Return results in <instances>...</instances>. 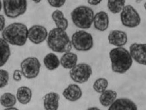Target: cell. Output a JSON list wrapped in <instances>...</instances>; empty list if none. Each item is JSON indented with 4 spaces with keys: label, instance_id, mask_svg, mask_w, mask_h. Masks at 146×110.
<instances>
[{
    "label": "cell",
    "instance_id": "obj_26",
    "mask_svg": "<svg viewBox=\"0 0 146 110\" xmlns=\"http://www.w3.org/2000/svg\"><path fill=\"white\" fill-rule=\"evenodd\" d=\"M9 74L7 70L0 69V88L6 87L9 82Z\"/></svg>",
    "mask_w": 146,
    "mask_h": 110
},
{
    "label": "cell",
    "instance_id": "obj_7",
    "mask_svg": "<svg viewBox=\"0 0 146 110\" xmlns=\"http://www.w3.org/2000/svg\"><path fill=\"white\" fill-rule=\"evenodd\" d=\"M40 66L39 60L35 57L25 58L20 64L22 75L27 79L36 78L39 73Z\"/></svg>",
    "mask_w": 146,
    "mask_h": 110
},
{
    "label": "cell",
    "instance_id": "obj_18",
    "mask_svg": "<svg viewBox=\"0 0 146 110\" xmlns=\"http://www.w3.org/2000/svg\"><path fill=\"white\" fill-rule=\"evenodd\" d=\"M17 100L22 104H28L32 98V91L27 86H21L17 89L16 93Z\"/></svg>",
    "mask_w": 146,
    "mask_h": 110
},
{
    "label": "cell",
    "instance_id": "obj_15",
    "mask_svg": "<svg viewBox=\"0 0 146 110\" xmlns=\"http://www.w3.org/2000/svg\"><path fill=\"white\" fill-rule=\"evenodd\" d=\"M62 94L67 100L76 101L82 97V91L78 85L70 84L64 89Z\"/></svg>",
    "mask_w": 146,
    "mask_h": 110
},
{
    "label": "cell",
    "instance_id": "obj_29",
    "mask_svg": "<svg viewBox=\"0 0 146 110\" xmlns=\"http://www.w3.org/2000/svg\"><path fill=\"white\" fill-rule=\"evenodd\" d=\"M5 28V17L0 14V32H2Z\"/></svg>",
    "mask_w": 146,
    "mask_h": 110
},
{
    "label": "cell",
    "instance_id": "obj_34",
    "mask_svg": "<svg viewBox=\"0 0 146 110\" xmlns=\"http://www.w3.org/2000/svg\"><path fill=\"white\" fill-rule=\"evenodd\" d=\"M2 2H1V1L0 0V11L2 9Z\"/></svg>",
    "mask_w": 146,
    "mask_h": 110
},
{
    "label": "cell",
    "instance_id": "obj_20",
    "mask_svg": "<svg viewBox=\"0 0 146 110\" xmlns=\"http://www.w3.org/2000/svg\"><path fill=\"white\" fill-rule=\"evenodd\" d=\"M43 63L45 67L49 70H54L60 65V60L54 53L47 54L43 58Z\"/></svg>",
    "mask_w": 146,
    "mask_h": 110
},
{
    "label": "cell",
    "instance_id": "obj_13",
    "mask_svg": "<svg viewBox=\"0 0 146 110\" xmlns=\"http://www.w3.org/2000/svg\"><path fill=\"white\" fill-rule=\"evenodd\" d=\"M109 22V17L106 12L100 11L94 14L93 23L96 30L100 32L106 30L108 28Z\"/></svg>",
    "mask_w": 146,
    "mask_h": 110
},
{
    "label": "cell",
    "instance_id": "obj_11",
    "mask_svg": "<svg viewBox=\"0 0 146 110\" xmlns=\"http://www.w3.org/2000/svg\"><path fill=\"white\" fill-rule=\"evenodd\" d=\"M129 53L133 60L142 65H146V44L133 43L129 46Z\"/></svg>",
    "mask_w": 146,
    "mask_h": 110
},
{
    "label": "cell",
    "instance_id": "obj_19",
    "mask_svg": "<svg viewBox=\"0 0 146 110\" xmlns=\"http://www.w3.org/2000/svg\"><path fill=\"white\" fill-rule=\"evenodd\" d=\"M51 18L54 22L56 28L66 30L68 26V21L64 16L63 12L59 10H55L51 14Z\"/></svg>",
    "mask_w": 146,
    "mask_h": 110
},
{
    "label": "cell",
    "instance_id": "obj_25",
    "mask_svg": "<svg viewBox=\"0 0 146 110\" xmlns=\"http://www.w3.org/2000/svg\"><path fill=\"white\" fill-rule=\"evenodd\" d=\"M108 85V80L103 77L96 79L93 84V89L98 93H102L106 90Z\"/></svg>",
    "mask_w": 146,
    "mask_h": 110
},
{
    "label": "cell",
    "instance_id": "obj_12",
    "mask_svg": "<svg viewBox=\"0 0 146 110\" xmlns=\"http://www.w3.org/2000/svg\"><path fill=\"white\" fill-rule=\"evenodd\" d=\"M108 41L111 45L116 47H123L128 41L127 34L123 30H111L108 34Z\"/></svg>",
    "mask_w": 146,
    "mask_h": 110
},
{
    "label": "cell",
    "instance_id": "obj_4",
    "mask_svg": "<svg viewBox=\"0 0 146 110\" xmlns=\"http://www.w3.org/2000/svg\"><path fill=\"white\" fill-rule=\"evenodd\" d=\"M94 12L87 6H79L71 13V20L75 26L82 29H88L93 23Z\"/></svg>",
    "mask_w": 146,
    "mask_h": 110
},
{
    "label": "cell",
    "instance_id": "obj_1",
    "mask_svg": "<svg viewBox=\"0 0 146 110\" xmlns=\"http://www.w3.org/2000/svg\"><path fill=\"white\" fill-rule=\"evenodd\" d=\"M47 44L51 50L59 53L70 52L72 48L71 40L66 30L58 28L52 29L48 33Z\"/></svg>",
    "mask_w": 146,
    "mask_h": 110
},
{
    "label": "cell",
    "instance_id": "obj_33",
    "mask_svg": "<svg viewBox=\"0 0 146 110\" xmlns=\"http://www.w3.org/2000/svg\"><path fill=\"white\" fill-rule=\"evenodd\" d=\"M34 3H39V2H41V1L42 0H32Z\"/></svg>",
    "mask_w": 146,
    "mask_h": 110
},
{
    "label": "cell",
    "instance_id": "obj_9",
    "mask_svg": "<svg viewBox=\"0 0 146 110\" xmlns=\"http://www.w3.org/2000/svg\"><path fill=\"white\" fill-rule=\"evenodd\" d=\"M120 21L122 25L129 28L138 26L141 22V18L136 10L131 5L124 7L120 14Z\"/></svg>",
    "mask_w": 146,
    "mask_h": 110
},
{
    "label": "cell",
    "instance_id": "obj_17",
    "mask_svg": "<svg viewBox=\"0 0 146 110\" xmlns=\"http://www.w3.org/2000/svg\"><path fill=\"white\" fill-rule=\"evenodd\" d=\"M78 62V56L71 52L64 53L60 59V64L66 69H71L74 68Z\"/></svg>",
    "mask_w": 146,
    "mask_h": 110
},
{
    "label": "cell",
    "instance_id": "obj_27",
    "mask_svg": "<svg viewBox=\"0 0 146 110\" xmlns=\"http://www.w3.org/2000/svg\"><path fill=\"white\" fill-rule=\"evenodd\" d=\"M66 0H47L48 4L55 8H60L62 7Z\"/></svg>",
    "mask_w": 146,
    "mask_h": 110
},
{
    "label": "cell",
    "instance_id": "obj_6",
    "mask_svg": "<svg viewBox=\"0 0 146 110\" xmlns=\"http://www.w3.org/2000/svg\"><path fill=\"white\" fill-rule=\"evenodd\" d=\"M2 6L7 17L15 18L25 14L27 3V0H3Z\"/></svg>",
    "mask_w": 146,
    "mask_h": 110
},
{
    "label": "cell",
    "instance_id": "obj_3",
    "mask_svg": "<svg viewBox=\"0 0 146 110\" xmlns=\"http://www.w3.org/2000/svg\"><path fill=\"white\" fill-rule=\"evenodd\" d=\"M111 68L113 72L123 74L132 66L133 60L129 52L123 47H116L109 53Z\"/></svg>",
    "mask_w": 146,
    "mask_h": 110
},
{
    "label": "cell",
    "instance_id": "obj_5",
    "mask_svg": "<svg viewBox=\"0 0 146 110\" xmlns=\"http://www.w3.org/2000/svg\"><path fill=\"white\" fill-rule=\"evenodd\" d=\"M72 46L78 51L87 52L94 46V39L91 33L80 30L74 33L71 40Z\"/></svg>",
    "mask_w": 146,
    "mask_h": 110
},
{
    "label": "cell",
    "instance_id": "obj_28",
    "mask_svg": "<svg viewBox=\"0 0 146 110\" xmlns=\"http://www.w3.org/2000/svg\"><path fill=\"white\" fill-rule=\"evenodd\" d=\"M22 73L21 70L19 69L14 70L13 74V78L15 81H20L22 80Z\"/></svg>",
    "mask_w": 146,
    "mask_h": 110
},
{
    "label": "cell",
    "instance_id": "obj_10",
    "mask_svg": "<svg viewBox=\"0 0 146 110\" xmlns=\"http://www.w3.org/2000/svg\"><path fill=\"white\" fill-rule=\"evenodd\" d=\"M48 36L47 29L40 25H34L28 29V39L34 44H40L44 41Z\"/></svg>",
    "mask_w": 146,
    "mask_h": 110
},
{
    "label": "cell",
    "instance_id": "obj_24",
    "mask_svg": "<svg viewBox=\"0 0 146 110\" xmlns=\"http://www.w3.org/2000/svg\"><path fill=\"white\" fill-rule=\"evenodd\" d=\"M16 97L10 92H5L0 97V104L6 108L13 107L16 104Z\"/></svg>",
    "mask_w": 146,
    "mask_h": 110
},
{
    "label": "cell",
    "instance_id": "obj_16",
    "mask_svg": "<svg viewBox=\"0 0 146 110\" xmlns=\"http://www.w3.org/2000/svg\"><path fill=\"white\" fill-rule=\"evenodd\" d=\"M60 96L54 92L46 94L43 97V106L45 110H58Z\"/></svg>",
    "mask_w": 146,
    "mask_h": 110
},
{
    "label": "cell",
    "instance_id": "obj_23",
    "mask_svg": "<svg viewBox=\"0 0 146 110\" xmlns=\"http://www.w3.org/2000/svg\"><path fill=\"white\" fill-rule=\"evenodd\" d=\"M125 0H108L107 7L113 14H118L125 6Z\"/></svg>",
    "mask_w": 146,
    "mask_h": 110
},
{
    "label": "cell",
    "instance_id": "obj_35",
    "mask_svg": "<svg viewBox=\"0 0 146 110\" xmlns=\"http://www.w3.org/2000/svg\"><path fill=\"white\" fill-rule=\"evenodd\" d=\"M144 8H145V9L146 10V2H145V3H144Z\"/></svg>",
    "mask_w": 146,
    "mask_h": 110
},
{
    "label": "cell",
    "instance_id": "obj_8",
    "mask_svg": "<svg viewBox=\"0 0 146 110\" xmlns=\"http://www.w3.org/2000/svg\"><path fill=\"white\" fill-rule=\"evenodd\" d=\"M92 73L91 66L87 63L77 64L70 69L69 75L71 79L76 83L83 84L87 82Z\"/></svg>",
    "mask_w": 146,
    "mask_h": 110
},
{
    "label": "cell",
    "instance_id": "obj_31",
    "mask_svg": "<svg viewBox=\"0 0 146 110\" xmlns=\"http://www.w3.org/2000/svg\"><path fill=\"white\" fill-rule=\"evenodd\" d=\"M4 110H19L18 108H15V107H9V108H6V109H5Z\"/></svg>",
    "mask_w": 146,
    "mask_h": 110
},
{
    "label": "cell",
    "instance_id": "obj_30",
    "mask_svg": "<svg viewBox=\"0 0 146 110\" xmlns=\"http://www.w3.org/2000/svg\"><path fill=\"white\" fill-rule=\"evenodd\" d=\"M102 0H87V2L89 5L92 6H96L99 5Z\"/></svg>",
    "mask_w": 146,
    "mask_h": 110
},
{
    "label": "cell",
    "instance_id": "obj_21",
    "mask_svg": "<svg viewBox=\"0 0 146 110\" xmlns=\"http://www.w3.org/2000/svg\"><path fill=\"white\" fill-rule=\"evenodd\" d=\"M117 93L116 91L108 89L106 90L102 93L99 97V101L104 107L110 106L116 100Z\"/></svg>",
    "mask_w": 146,
    "mask_h": 110
},
{
    "label": "cell",
    "instance_id": "obj_14",
    "mask_svg": "<svg viewBox=\"0 0 146 110\" xmlns=\"http://www.w3.org/2000/svg\"><path fill=\"white\" fill-rule=\"evenodd\" d=\"M108 110H137L136 104L127 98H119L114 101Z\"/></svg>",
    "mask_w": 146,
    "mask_h": 110
},
{
    "label": "cell",
    "instance_id": "obj_22",
    "mask_svg": "<svg viewBox=\"0 0 146 110\" xmlns=\"http://www.w3.org/2000/svg\"><path fill=\"white\" fill-rule=\"evenodd\" d=\"M10 53L9 44L0 37V68L7 62L10 56Z\"/></svg>",
    "mask_w": 146,
    "mask_h": 110
},
{
    "label": "cell",
    "instance_id": "obj_2",
    "mask_svg": "<svg viewBox=\"0 0 146 110\" xmlns=\"http://www.w3.org/2000/svg\"><path fill=\"white\" fill-rule=\"evenodd\" d=\"M2 38L9 44L22 46L28 38V29L21 22H14L6 26L2 32Z\"/></svg>",
    "mask_w": 146,
    "mask_h": 110
},
{
    "label": "cell",
    "instance_id": "obj_32",
    "mask_svg": "<svg viewBox=\"0 0 146 110\" xmlns=\"http://www.w3.org/2000/svg\"><path fill=\"white\" fill-rule=\"evenodd\" d=\"M87 110H100V109L97 107H91V108H89L88 109H87Z\"/></svg>",
    "mask_w": 146,
    "mask_h": 110
}]
</instances>
